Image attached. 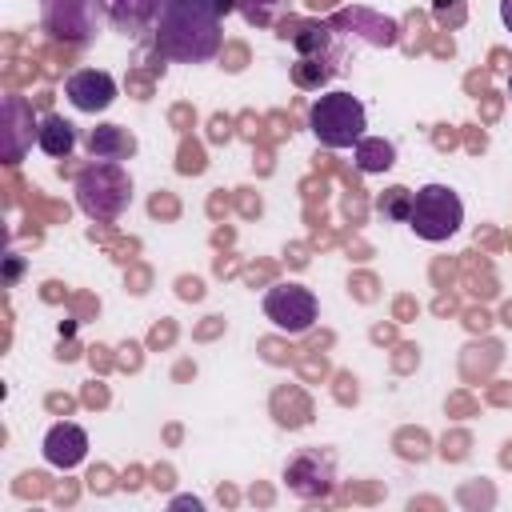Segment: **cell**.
Masks as SVG:
<instances>
[{"label": "cell", "instance_id": "8fae6325", "mask_svg": "<svg viewBox=\"0 0 512 512\" xmlns=\"http://www.w3.org/2000/svg\"><path fill=\"white\" fill-rule=\"evenodd\" d=\"M156 8H160V0H100L104 20L116 32H128V36L140 32V28H148L156 20Z\"/></svg>", "mask_w": 512, "mask_h": 512}, {"label": "cell", "instance_id": "5b68a950", "mask_svg": "<svg viewBox=\"0 0 512 512\" xmlns=\"http://www.w3.org/2000/svg\"><path fill=\"white\" fill-rule=\"evenodd\" d=\"M316 312H320V304L304 284H272L264 292V316L288 336L308 332L316 324Z\"/></svg>", "mask_w": 512, "mask_h": 512}, {"label": "cell", "instance_id": "7a4b0ae2", "mask_svg": "<svg viewBox=\"0 0 512 512\" xmlns=\"http://www.w3.org/2000/svg\"><path fill=\"white\" fill-rule=\"evenodd\" d=\"M76 204L92 220H116L132 204V176H128V168L120 160L92 156V164H84L80 176H76Z\"/></svg>", "mask_w": 512, "mask_h": 512}, {"label": "cell", "instance_id": "3957f363", "mask_svg": "<svg viewBox=\"0 0 512 512\" xmlns=\"http://www.w3.org/2000/svg\"><path fill=\"white\" fill-rule=\"evenodd\" d=\"M308 128L324 148H356L368 128V116L352 92H324L308 108Z\"/></svg>", "mask_w": 512, "mask_h": 512}, {"label": "cell", "instance_id": "e0dca14e", "mask_svg": "<svg viewBox=\"0 0 512 512\" xmlns=\"http://www.w3.org/2000/svg\"><path fill=\"white\" fill-rule=\"evenodd\" d=\"M328 76H332V68H328L324 60H316V56H300V60L292 64V80H296L300 88H320Z\"/></svg>", "mask_w": 512, "mask_h": 512}, {"label": "cell", "instance_id": "277c9868", "mask_svg": "<svg viewBox=\"0 0 512 512\" xmlns=\"http://www.w3.org/2000/svg\"><path fill=\"white\" fill-rule=\"evenodd\" d=\"M464 224V204L448 184H424L412 192V212H408V228L428 240L440 244L448 236H456Z\"/></svg>", "mask_w": 512, "mask_h": 512}, {"label": "cell", "instance_id": "6da1fadb", "mask_svg": "<svg viewBox=\"0 0 512 512\" xmlns=\"http://www.w3.org/2000/svg\"><path fill=\"white\" fill-rule=\"evenodd\" d=\"M160 56L180 64H204L220 52V12L212 0H160L152 20Z\"/></svg>", "mask_w": 512, "mask_h": 512}, {"label": "cell", "instance_id": "8992f818", "mask_svg": "<svg viewBox=\"0 0 512 512\" xmlns=\"http://www.w3.org/2000/svg\"><path fill=\"white\" fill-rule=\"evenodd\" d=\"M284 484H288L296 496H304V500H324V496L336 488V464H332L328 452L304 448V452H296V456L288 460Z\"/></svg>", "mask_w": 512, "mask_h": 512}, {"label": "cell", "instance_id": "9c48e42d", "mask_svg": "<svg viewBox=\"0 0 512 512\" xmlns=\"http://www.w3.org/2000/svg\"><path fill=\"white\" fill-rule=\"evenodd\" d=\"M88 456V432L80 428V424H72V420H60V424H52L48 428V436H44V460L52 464V468H76L80 460Z\"/></svg>", "mask_w": 512, "mask_h": 512}, {"label": "cell", "instance_id": "ffe728a7", "mask_svg": "<svg viewBox=\"0 0 512 512\" xmlns=\"http://www.w3.org/2000/svg\"><path fill=\"white\" fill-rule=\"evenodd\" d=\"M212 4H216V12H220V20H224V16L232 12V8H240V0H212Z\"/></svg>", "mask_w": 512, "mask_h": 512}, {"label": "cell", "instance_id": "d6986e66", "mask_svg": "<svg viewBox=\"0 0 512 512\" xmlns=\"http://www.w3.org/2000/svg\"><path fill=\"white\" fill-rule=\"evenodd\" d=\"M172 508H192V512H200L204 504H200L196 496H176V500H172Z\"/></svg>", "mask_w": 512, "mask_h": 512}, {"label": "cell", "instance_id": "7c38bea8", "mask_svg": "<svg viewBox=\"0 0 512 512\" xmlns=\"http://www.w3.org/2000/svg\"><path fill=\"white\" fill-rule=\"evenodd\" d=\"M88 148H92V156H100V160H124V156L136 152V140H132V132L120 128V124H100V128H92Z\"/></svg>", "mask_w": 512, "mask_h": 512}, {"label": "cell", "instance_id": "5bb4252c", "mask_svg": "<svg viewBox=\"0 0 512 512\" xmlns=\"http://www.w3.org/2000/svg\"><path fill=\"white\" fill-rule=\"evenodd\" d=\"M356 152V168L360 172H388L396 164V148L380 136H360V144L352 148Z\"/></svg>", "mask_w": 512, "mask_h": 512}, {"label": "cell", "instance_id": "9a60e30c", "mask_svg": "<svg viewBox=\"0 0 512 512\" xmlns=\"http://www.w3.org/2000/svg\"><path fill=\"white\" fill-rule=\"evenodd\" d=\"M376 212L384 216V220H396V224H408V212H412V192L408 188H388L380 200H376Z\"/></svg>", "mask_w": 512, "mask_h": 512}, {"label": "cell", "instance_id": "4fadbf2b", "mask_svg": "<svg viewBox=\"0 0 512 512\" xmlns=\"http://www.w3.org/2000/svg\"><path fill=\"white\" fill-rule=\"evenodd\" d=\"M36 144L48 152V156H68L76 148V128L64 120V116H44L40 128H36Z\"/></svg>", "mask_w": 512, "mask_h": 512}, {"label": "cell", "instance_id": "30bf717a", "mask_svg": "<svg viewBox=\"0 0 512 512\" xmlns=\"http://www.w3.org/2000/svg\"><path fill=\"white\" fill-rule=\"evenodd\" d=\"M32 140V108L24 96H4V160L20 164L24 144Z\"/></svg>", "mask_w": 512, "mask_h": 512}, {"label": "cell", "instance_id": "44dd1931", "mask_svg": "<svg viewBox=\"0 0 512 512\" xmlns=\"http://www.w3.org/2000/svg\"><path fill=\"white\" fill-rule=\"evenodd\" d=\"M500 20H504V28L512 32V0H500Z\"/></svg>", "mask_w": 512, "mask_h": 512}, {"label": "cell", "instance_id": "ac0fdd59", "mask_svg": "<svg viewBox=\"0 0 512 512\" xmlns=\"http://www.w3.org/2000/svg\"><path fill=\"white\" fill-rule=\"evenodd\" d=\"M280 8H284V0H240V12L252 28H272Z\"/></svg>", "mask_w": 512, "mask_h": 512}, {"label": "cell", "instance_id": "2e32d148", "mask_svg": "<svg viewBox=\"0 0 512 512\" xmlns=\"http://www.w3.org/2000/svg\"><path fill=\"white\" fill-rule=\"evenodd\" d=\"M328 40H332L328 24H304L300 32H292V44H296L300 56H320L328 48Z\"/></svg>", "mask_w": 512, "mask_h": 512}, {"label": "cell", "instance_id": "ba28073f", "mask_svg": "<svg viewBox=\"0 0 512 512\" xmlns=\"http://www.w3.org/2000/svg\"><path fill=\"white\" fill-rule=\"evenodd\" d=\"M64 96L72 100L76 112H104L116 100V80L104 68H80L64 80Z\"/></svg>", "mask_w": 512, "mask_h": 512}, {"label": "cell", "instance_id": "52a82bcc", "mask_svg": "<svg viewBox=\"0 0 512 512\" xmlns=\"http://www.w3.org/2000/svg\"><path fill=\"white\" fill-rule=\"evenodd\" d=\"M96 16L100 0H44V28L68 44H88L96 32Z\"/></svg>", "mask_w": 512, "mask_h": 512}, {"label": "cell", "instance_id": "7402d4cb", "mask_svg": "<svg viewBox=\"0 0 512 512\" xmlns=\"http://www.w3.org/2000/svg\"><path fill=\"white\" fill-rule=\"evenodd\" d=\"M508 96H512V76H508Z\"/></svg>", "mask_w": 512, "mask_h": 512}]
</instances>
